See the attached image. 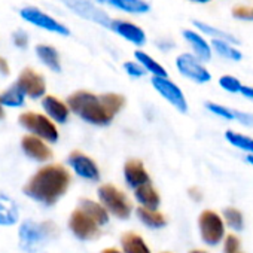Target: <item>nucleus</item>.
I'll return each instance as SVG.
<instances>
[{
	"label": "nucleus",
	"mask_w": 253,
	"mask_h": 253,
	"mask_svg": "<svg viewBox=\"0 0 253 253\" xmlns=\"http://www.w3.org/2000/svg\"><path fill=\"white\" fill-rule=\"evenodd\" d=\"M225 139L235 148L241 149V151H246L249 152V155H253V139L252 137H247L244 134H240V133H235L232 130H228L225 133Z\"/></svg>",
	"instance_id": "27"
},
{
	"label": "nucleus",
	"mask_w": 253,
	"mask_h": 253,
	"mask_svg": "<svg viewBox=\"0 0 253 253\" xmlns=\"http://www.w3.org/2000/svg\"><path fill=\"white\" fill-rule=\"evenodd\" d=\"M69 226L72 232L81 240H92L100 234V226L79 207L70 214Z\"/></svg>",
	"instance_id": "9"
},
{
	"label": "nucleus",
	"mask_w": 253,
	"mask_h": 253,
	"mask_svg": "<svg viewBox=\"0 0 253 253\" xmlns=\"http://www.w3.org/2000/svg\"><path fill=\"white\" fill-rule=\"evenodd\" d=\"M23 151L33 160L36 161H49L52 158V151L49 149V146L39 137L36 136H24L23 142H21Z\"/></svg>",
	"instance_id": "15"
},
{
	"label": "nucleus",
	"mask_w": 253,
	"mask_h": 253,
	"mask_svg": "<svg viewBox=\"0 0 253 253\" xmlns=\"http://www.w3.org/2000/svg\"><path fill=\"white\" fill-rule=\"evenodd\" d=\"M69 109L81 116L84 121L92 125H109L113 119V113L104 106L100 95L89 91H76L67 98Z\"/></svg>",
	"instance_id": "2"
},
{
	"label": "nucleus",
	"mask_w": 253,
	"mask_h": 253,
	"mask_svg": "<svg viewBox=\"0 0 253 253\" xmlns=\"http://www.w3.org/2000/svg\"><path fill=\"white\" fill-rule=\"evenodd\" d=\"M110 29L116 35H119L121 38H124L125 41L131 42L133 45L140 46V45H145V42H146L145 32L139 26H136L133 23L122 21V20H113V21H110Z\"/></svg>",
	"instance_id": "14"
},
{
	"label": "nucleus",
	"mask_w": 253,
	"mask_h": 253,
	"mask_svg": "<svg viewBox=\"0 0 253 253\" xmlns=\"http://www.w3.org/2000/svg\"><path fill=\"white\" fill-rule=\"evenodd\" d=\"M223 219L225 222L228 223V226H231L232 229L235 231H240L243 229V225H244V220H243V214L240 210L234 209V207H228L223 210Z\"/></svg>",
	"instance_id": "31"
},
{
	"label": "nucleus",
	"mask_w": 253,
	"mask_h": 253,
	"mask_svg": "<svg viewBox=\"0 0 253 253\" xmlns=\"http://www.w3.org/2000/svg\"><path fill=\"white\" fill-rule=\"evenodd\" d=\"M223 253H240V240L229 234L225 237V241H223Z\"/></svg>",
	"instance_id": "35"
},
{
	"label": "nucleus",
	"mask_w": 253,
	"mask_h": 253,
	"mask_svg": "<svg viewBox=\"0 0 253 253\" xmlns=\"http://www.w3.org/2000/svg\"><path fill=\"white\" fill-rule=\"evenodd\" d=\"M211 46L213 49L223 58H228V60H232V61H240L241 60V52L238 49H235L231 43L225 42V41H219V39H213L211 42Z\"/></svg>",
	"instance_id": "29"
},
{
	"label": "nucleus",
	"mask_w": 253,
	"mask_h": 253,
	"mask_svg": "<svg viewBox=\"0 0 253 253\" xmlns=\"http://www.w3.org/2000/svg\"><path fill=\"white\" fill-rule=\"evenodd\" d=\"M100 253H124V252H121V250H118V249H115V247H107V249L101 250Z\"/></svg>",
	"instance_id": "42"
},
{
	"label": "nucleus",
	"mask_w": 253,
	"mask_h": 253,
	"mask_svg": "<svg viewBox=\"0 0 253 253\" xmlns=\"http://www.w3.org/2000/svg\"><path fill=\"white\" fill-rule=\"evenodd\" d=\"M98 198L100 203L106 207V210L119 219H128L133 211V206L128 197L121 189H118L115 185L110 183L101 185L98 188Z\"/></svg>",
	"instance_id": "4"
},
{
	"label": "nucleus",
	"mask_w": 253,
	"mask_h": 253,
	"mask_svg": "<svg viewBox=\"0 0 253 253\" xmlns=\"http://www.w3.org/2000/svg\"><path fill=\"white\" fill-rule=\"evenodd\" d=\"M14 43L18 46V48H27V43H29V38L24 32H17L14 33Z\"/></svg>",
	"instance_id": "38"
},
{
	"label": "nucleus",
	"mask_w": 253,
	"mask_h": 253,
	"mask_svg": "<svg viewBox=\"0 0 253 253\" xmlns=\"http://www.w3.org/2000/svg\"><path fill=\"white\" fill-rule=\"evenodd\" d=\"M177 70L188 79L197 82V84H206L211 79L210 72L201 64V61L191 55V54H182L176 58Z\"/></svg>",
	"instance_id": "7"
},
{
	"label": "nucleus",
	"mask_w": 253,
	"mask_h": 253,
	"mask_svg": "<svg viewBox=\"0 0 253 253\" xmlns=\"http://www.w3.org/2000/svg\"><path fill=\"white\" fill-rule=\"evenodd\" d=\"M183 38L186 39V42L191 45V48L194 49L197 58L200 61H209L211 58V48L210 45L204 41V38L192 30H185L183 32Z\"/></svg>",
	"instance_id": "18"
},
{
	"label": "nucleus",
	"mask_w": 253,
	"mask_h": 253,
	"mask_svg": "<svg viewBox=\"0 0 253 253\" xmlns=\"http://www.w3.org/2000/svg\"><path fill=\"white\" fill-rule=\"evenodd\" d=\"M163 253H170V252H163Z\"/></svg>",
	"instance_id": "48"
},
{
	"label": "nucleus",
	"mask_w": 253,
	"mask_h": 253,
	"mask_svg": "<svg viewBox=\"0 0 253 253\" xmlns=\"http://www.w3.org/2000/svg\"><path fill=\"white\" fill-rule=\"evenodd\" d=\"M124 69H125L126 73H128L130 76H133V78H142L145 75V72H146L142 64L133 63V61H126L124 64Z\"/></svg>",
	"instance_id": "36"
},
{
	"label": "nucleus",
	"mask_w": 253,
	"mask_h": 253,
	"mask_svg": "<svg viewBox=\"0 0 253 253\" xmlns=\"http://www.w3.org/2000/svg\"><path fill=\"white\" fill-rule=\"evenodd\" d=\"M70 173L61 164L42 167L24 186V194L46 206L55 204L69 189Z\"/></svg>",
	"instance_id": "1"
},
{
	"label": "nucleus",
	"mask_w": 253,
	"mask_h": 253,
	"mask_svg": "<svg viewBox=\"0 0 253 253\" xmlns=\"http://www.w3.org/2000/svg\"><path fill=\"white\" fill-rule=\"evenodd\" d=\"M189 253H206V252H203V250H192V252H189Z\"/></svg>",
	"instance_id": "46"
},
{
	"label": "nucleus",
	"mask_w": 253,
	"mask_h": 253,
	"mask_svg": "<svg viewBox=\"0 0 253 253\" xmlns=\"http://www.w3.org/2000/svg\"><path fill=\"white\" fill-rule=\"evenodd\" d=\"M124 177L130 188L137 189L140 186L151 183V176L145 169V164L140 160H128L124 166Z\"/></svg>",
	"instance_id": "13"
},
{
	"label": "nucleus",
	"mask_w": 253,
	"mask_h": 253,
	"mask_svg": "<svg viewBox=\"0 0 253 253\" xmlns=\"http://www.w3.org/2000/svg\"><path fill=\"white\" fill-rule=\"evenodd\" d=\"M69 164L75 170V173L79 177H84L86 180H98L100 179V170L97 163L85 155L84 152L75 151L69 155Z\"/></svg>",
	"instance_id": "11"
},
{
	"label": "nucleus",
	"mask_w": 253,
	"mask_h": 253,
	"mask_svg": "<svg viewBox=\"0 0 253 253\" xmlns=\"http://www.w3.org/2000/svg\"><path fill=\"white\" fill-rule=\"evenodd\" d=\"M189 197L194 201H201L203 200V192L198 188H189Z\"/></svg>",
	"instance_id": "39"
},
{
	"label": "nucleus",
	"mask_w": 253,
	"mask_h": 253,
	"mask_svg": "<svg viewBox=\"0 0 253 253\" xmlns=\"http://www.w3.org/2000/svg\"><path fill=\"white\" fill-rule=\"evenodd\" d=\"M192 2H197V3H209L211 0H192Z\"/></svg>",
	"instance_id": "44"
},
{
	"label": "nucleus",
	"mask_w": 253,
	"mask_h": 253,
	"mask_svg": "<svg viewBox=\"0 0 253 253\" xmlns=\"http://www.w3.org/2000/svg\"><path fill=\"white\" fill-rule=\"evenodd\" d=\"M0 73L2 75H9V66L5 58L0 57Z\"/></svg>",
	"instance_id": "41"
},
{
	"label": "nucleus",
	"mask_w": 253,
	"mask_h": 253,
	"mask_svg": "<svg viewBox=\"0 0 253 253\" xmlns=\"http://www.w3.org/2000/svg\"><path fill=\"white\" fill-rule=\"evenodd\" d=\"M219 85L225 89V91H228V92H240L241 91V82L237 79V78H234V76H229V75H225V76H222L220 79H219Z\"/></svg>",
	"instance_id": "33"
},
{
	"label": "nucleus",
	"mask_w": 253,
	"mask_h": 253,
	"mask_svg": "<svg viewBox=\"0 0 253 253\" xmlns=\"http://www.w3.org/2000/svg\"><path fill=\"white\" fill-rule=\"evenodd\" d=\"M201 238L209 246H216L225 240V222L213 210H204L198 219Z\"/></svg>",
	"instance_id": "6"
},
{
	"label": "nucleus",
	"mask_w": 253,
	"mask_h": 253,
	"mask_svg": "<svg viewBox=\"0 0 253 253\" xmlns=\"http://www.w3.org/2000/svg\"><path fill=\"white\" fill-rule=\"evenodd\" d=\"M134 57H136L137 63L142 64L143 69H145L146 72H151V73H152L154 76H157V78H167L166 69H164L157 60H154L151 55H148L146 52H143V51H136V52H134Z\"/></svg>",
	"instance_id": "25"
},
{
	"label": "nucleus",
	"mask_w": 253,
	"mask_h": 253,
	"mask_svg": "<svg viewBox=\"0 0 253 253\" xmlns=\"http://www.w3.org/2000/svg\"><path fill=\"white\" fill-rule=\"evenodd\" d=\"M2 118H5V110H3L2 104H0V119H2Z\"/></svg>",
	"instance_id": "45"
},
{
	"label": "nucleus",
	"mask_w": 253,
	"mask_h": 253,
	"mask_svg": "<svg viewBox=\"0 0 253 253\" xmlns=\"http://www.w3.org/2000/svg\"><path fill=\"white\" fill-rule=\"evenodd\" d=\"M136 213H137V217L140 219V222L149 228L158 229V228H164L167 225V217L158 210H149L145 207H139Z\"/></svg>",
	"instance_id": "22"
},
{
	"label": "nucleus",
	"mask_w": 253,
	"mask_h": 253,
	"mask_svg": "<svg viewBox=\"0 0 253 253\" xmlns=\"http://www.w3.org/2000/svg\"><path fill=\"white\" fill-rule=\"evenodd\" d=\"M195 27H197L198 30L204 32L206 35L211 36L213 39L225 41V42H228V43H232V45H237V43H238L237 38H235V36H232L231 33H228V32H223V30H219V29H216V27H213V26H209V24H206V23L195 21Z\"/></svg>",
	"instance_id": "28"
},
{
	"label": "nucleus",
	"mask_w": 253,
	"mask_h": 253,
	"mask_svg": "<svg viewBox=\"0 0 253 253\" xmlns=\"http://www.w3.org/2000/svg\"><path fill=\"white\" fill-rule=\"evenodd\" d=\"M20 216L15 201L3 194H0V225H14Z\"/></svg>",
	"instance_id": "21"
},
{
	"label": "nucleus",
	"mask_w": 253,
	"mask_h": 253,
	"mask_svg": "<svg viewBox=\"0 0 253 253\" xmlns=\"http://www.w3.org/2000/svg\"><path fill=\"white\" fill-rule=\"evenodd\" d=\"M134 197L139 201L140 207H145L149 210H158L160 203H161V197L158 191L151 183L134 189Z\"/></svg>",
	"instance_id": "19"
},
{
	"label": "nucleus",
	"mask_w": 253,
	"mask_h": 253,
	"mask_svg": "<svg viewBox=\"0 0 253 253\" xmlns=\"http://www.w3.org/2000/svg\"><path fill=\"white\" fill-rule=\"evenodd\" d=\"M17 85L21 88L24 94H27L32 98H39L46 91V84L43 76H41L33 69H24L18 76Z\"/></svg>",
	"instance_id": "12"
},
{
	"label": "nucleus",
	"mask_w": 253,
	"mask_h": 253,
	"mask_svg": "<svg viewBox=\"0 0 253 253\" xmlns=\"http://www.w3.org/2000/svg\"><path fill=\"white\" fill-rule=\"evenodd\" d=\"M42 106L45 109V112L57 122L64 124L69 118L70 109L66 103H63L60 98L54 97V95H46L42 101Z\"/></svg>",
	"instance_id": "16"
},
{
	"label": "nucleus",
	"mask_w": 253,
	"mask_h": 253,
	"mask_svg": "<svg viewBox=\"0 0 253 253\" xmlns=\"http://www.w3.org/2000/svg\"><path fill=\"white\" fill-rule=\"evenodd\" d=\"M36 54L41 58V61L48 66L54 72H61V63H60V55L55 48L48 46V45H38L36 46Z\"/></svg>",
	"instance_id": "23"
},
{
	"label": "nucleus",
	"mask_w": 253,
	"mask_h": 253,
	"mask_svg": "<svg viewBox=\"0 0 253 253\" xmlns=\"http://www.w3.org/2000/svg\"><path fill=\"white\" fill-rule=\"evenodd\" d=\"M98 2H107V0H98Z\"/></svg>",
	"instance_id": "47"
},
{
	"label": "nucleus",
	"mask_w": 253,
	"mask_h": 253,
	"mask_svg": "<svg viewBox=\"0 0 253 253\" xmlns=\"http://www.w3.org/2000/svg\"><path fill=\"white\" fill-rule=\"evenodd\" d=\"M232 17L243 21H253V6H235L232 8Z\"/></svg>",
	"instance_id": "34"
},
{
	"label": "nucleus",
	"mask_w": 253,
	"mask_h": 253,
	"mask_svg": "<svg viewBox=\"0 0 253 253\" xmlns=\"http://www.w3.org/2000/svg\"><path fill=\"white\" fill-rule=\"evenodd\" d=\"M246 98H249V100H253V88L252 86H246V85H243L241 86V91H240Z\"/></svg>",
	"instance_id": "40"
},
{
	"label": "nucleus",
	"mask_w": 253,
	"mask_h": 253,
	"mask_svg": "<svg viewBox=\"0 0 253 253\" xmlns=\"http://www.w3.org/2000/svg\"><path fill=\"white\" fill-rule=\"evenodd\" d=\"M240 253H241V252H240Z\"/></svg>",
	"instance_id": "49"
},
{
	"label": "nucleus",
	"mask_w": 253,
	"mask_h": 253,
	"mask_svg": "<svg viewBox=\"0 0 253 253\" xmlns=\"http://www.w3.org/2000/svg\"><path fill=\"white\" fill-rule=\"evenodd\" d=\"M246 161H247L249 164H252V166H253V155H249V157H246Z\"/></svg>",
	"instance_id": "43"
},
{
	"label": "nucleus",
	"mask_w": 253,
	"mask_h": 253,
	"mask_svg": "<svg viewBox=\"0 0 253 253\" xmlns=\"http://www.w3.org/2000/svg\"><path fill=\"white\" fill-rule=\"evenodd\" d=\"M20 246L33 253L46 241L52 240L57 235V225L52 222H36V220H24L18 231Z\"/></svg>",
	"instance_id": "3"
},
{
	"label": "nucleus",
	"mask_w": 253,
	"mask_h": 253,
	"mask_svg": "<svg viewBox=\"0 0 253 253\" xmlns=\"http://www.w3.org/2000/svg\"><path fill=\"white\" fill-rule=\"evenodd\" d=\"M18 121L26 130H29L30 133H33V136L42 140H46L49 143H55L58 140V130L55 124L41 113L24 112L20 115Z\"/></svg>",
	"instance_id": "5"
},
{
	"label": "nucleus",
	"mask_w": 253,
	"mask_h": 253,
	"mask_svg": "<svg viewBox=\"0 0 253 253\" xmlns=\"http://www.w3.org/2000/svg\"><path fill=\"white\" fill-rule=\"evenodd\" d=\"M206 107H207L211 113H214V115H217V116H220V118H223V119L235 121V113H234V110L229 109V107H225V106L216 104V103H207Z\"/></svg>",
	"instance_id": "32"
},
{
	"label": "nucleus",
	"mask_w": 253,
	"mask_h": 253,
	"mask_svg": "<svg viewBox=\"0 0 253 253\" xmlns=\"http://www.w3.org/2000/svg\"><path fill=\"white\" fill-rule=\"evenodd\" d=\"M152 85L179 112H186L188 110V103H186V98H185L182 89L174 82H171L169 78H157V76H154L152 78Z\"/></svg>",
	"instance_id": "8"
},
{
	"label": "nucleus",
	"mask_w": 253,
	"mask_h": 253,
	"mask_svg": "<svg viewBox=\"0 0 253 253\" xmlns=\"http://www.w3.org/2000/svg\"><path fill=\"white\" fill-rule=\"evenodd\" d=\"M24 92L21 88L15 84L9 89H6L2 95H0V104L9 106V107H20L24 104Z\"/></svg>",
	"instance_id": "26"
},
{
	"label": "nucleus",
	"mask_w": 253,
	"mask_h": 253,
	"mask_svg": "<svg viewBox=\"0 0 253 253\" xmlns=\"http://www.w3.org/2000/svg\"><path fill=\"white\" fill-rule=\"evenodd\" d=\"M121 246L124 253H152L145 240L136 232H125L121 237Z\"/></svg>",
	"instance_id": "20"
},
{
	"label": "nucleus",
	"mask_w": 253,
	"mask_h": 253,
	"mask_svg": "<svg viewBox=\"0 0 253 253\" xmlns=\"http://www.w3.org/2000/svg\"><path fill=\"white\" fill-rule=\"evenodd\" d=\"M79 209L85 211L98 226H103L109 222V211L101 203L92 201L89 198H81L79 201Z\"/></svg>",
	"instance_id": "17"
},
{
	"label": "nucleus",
	"mask_w": 253,
	"mask_h": 253,
	"mask_svg": "<svg viewBox=\"0 0 253 253\" xmlns=\"http://www.w3.org/2000/svg\"><path fill=\"white\" fill-rule=\"evenodd\" d=\"M107 2L128 14H146L149 12V5L145 0H107Z\"/></svg>",
	"instance_id": "24"
},
{
	"label": "nucleus",
	"mask_w": 253,
	"mask_h": 253,
	"mask_svg": "<svg viewBox=\"0 0 253 253\" xmlns=\"http://www.w3.org/2000/svg\"><path fill=\"white\" fill-rule=\"evenodd\" d=\"M234 113H235V121H238V122H241L243 125H247V126L253 125V115L238 112V110H234Z\"/></svg>",
	"instance_id": "37"
},
{
	"label": "nucleus",
	"mask_w": 253,
	"mask_h": 253,
	"mask_svg": "<svg viewBox=\"0 0 253 253\" xmlns=\"http://www.w3.org/2000/svg\"><path fill=\"white\" fill-rule=\"evenodd\" d=\"M21 17L26 21H29V23L41 27V29H45L48 32L57 33V35L69 36V33H70L66 26H63L57 20H54L52 17H49L48 14H45V12H42V11H39L36 8H24L21 11Z\"/></svg>",
	"instance_id": "10"
},
{
	"label": "nucleus",
	"mask_w": 253,
	"mask_h": 253,
	"mask_svg": "<svg viewBox=\"0 0 253 253\" xmlns=\"http://www.w3.org/2000/svg\"><path fill=\"white\" fill-rule=\"evenodd\" d=\"M100 97H101L104 106H106L113 115H116L118 112H121V109H122L124 104H125V98H124L121 94L109 92V94H101Z\"/></svg>",
	"instance_id": "30"
}]
</instances>
